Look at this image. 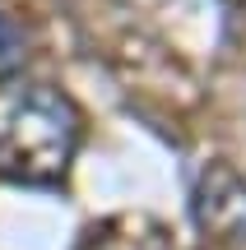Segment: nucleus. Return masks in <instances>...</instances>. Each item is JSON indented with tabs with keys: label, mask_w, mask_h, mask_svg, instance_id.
<instances>
[{
	"label": "nucleus",
	"mask_w": 246,
	"mask_h": 250,
	"mask_svg": "<svg viewBox=\"0 0 246 250\" xmlns=\"http://www.w3.org/2000/svg\"><path fill=\"white\" fill-rule=\"evenodd\" d=\"M84 139L74 98L42 79L0 74V176L14 186H61Z\"/></svg>",
	"instance_id": "f257e3e1"
},
{
	"label": "nucleus",
	"mask_w": 246,
	"mask_h": 250,
	"mask_svg": "<svg viewBox=\"0 0 246 250\" xmlns=\"http://www.w3.org/2000/svg\"><path fill=\"white\" fill-rule=\"evenodd\" d=\"M191 218L204 241L246 246V176L232 162L214 158L200 167L195 190H191Z\"/></svg>",
	"instance_id": "f03ea898"
},
{
	"label": "nucleus",
	"mask_w": 246,
	"mask_h": 250,
	"mask_svg": "<svg viewBox=\"0 0 246 250\" xmlns=\"http://www.w3.org/2000/svg\"><path fill=\"white\" fill-rule=\"evenodd\" d=\"M74 250H172L167 232L154 218H107V223H93L79 236Z\"/></svg>",
	"instance_id": "7ed1b4c3"
},
{
	"label": "nucleus",
	"mask_w": 246,
	"mask_h": 250,
	"mask_svg": "<svg viewBox=\"0 0 246 250\" xmlns=\"http://www.w3.org/2000/svg\"><path fill=\"white\" fill-rule=\"evenodd\" d=\"M19 65H23V37L0 14V74H19Z\"/></svg>",
	"instance_id": "20e7f679"
},
{
	"label": "nucleus",
	"mask_w": 246,
	"mask_h": 250,
	"mask_svg": "<svg viewBox=\"0 0 246 250\" xmlns=\"http://www.w3.org/2000/svg\"><path fill=\"white\" fill-rule=\"evenodd\" d=\"M223 5H228V9H237V14L246 19V0H223Z\"/></svg>",
	"instance_id": "39448f33"
}]
</instances>
